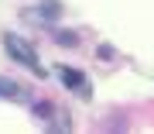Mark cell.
Listing matches in <instances>:
<instances>
[{"label": "cell", "mask_w": 154, "mask_h": 134, "mask_svg": "<svg viewBox=\"0 0 154 134\" xmlns=\"http://www.w3.org/2000/svg\"><path fill=\"white\" fill-rule=\"evenodd\" d=\"M31 113H34V117H38V120L51 124V117H55V107H51L48 100H34V103H31Z\"/></svg>", "instance_id": "cell-6"}, {"label": "cell", "mask_w": 154, "mask_h": 134, "mask_svg": "<svg viewBox=\"0 0 154 134\" xmlns=\"http://www.w3.org/2000/svg\"><path fill=\"white\" fill-rule=\"evenodd\" d=\"M96 55H99V59H113L116 52H113V45H99V48H96Z\"/></svg>", "instance_id": "cell-7"}, {"label": "cell", "mask_w": 154, "mask_h": 134, "mask_svg": "<svg viewBox=\"0 0 154 134\" xmlns=\"http://www.w3.org/2000/svg\"><path fill=\"white\" fill-rule=\"evenodd\" d=\"M4 48H7V55H11L14 62L28 65V69H31V72L38 76V79H45V76H48V69H45L41 62H38V52H34L31 45L21 38V34H11V31H7V34H4Z\"/></svg>", "instance_id": "cell-1"}, {"label": "cell", "mask_w": 154, "mask_h": 134, "mask_svg": "<svg viewBox=\"0 0 154 134\" xmlns=\"http://www.w3.org/2000/svg\"><path fill=\"white\" fill-rule=\"evenodd\" d=\"M51 38H55V45H58V48H79L82 34H79V31H69V28H62V31H55V34H51Z\"/></svg>", "instance_id": "cell-5"}, {"label": "cell", "mask_w": 154, "mask_h": 134, "mask_svg": "<svg viewBox=\"0 0 154 134\" xmlns=\"http://www.w3.org/2000/svg\"><path fill=\"white\" fill-rule=\"evenodd\" d=\"M58 79H62V86H65V89L79 93V100H93V83L86 79V72H79V69H69V65H62V69H58Z\"/></svg>", "instance_id": "cell-2"}, {"label": "cell", "mask_w": 154, "mask_h": 134, "mask_svg": "<svg viewBox=\"0 0 154 134\" xmlns=\"http://www.w3.org/2000/svg\"><path fill=\"white\" fill-rule=\"evenodd\" d=\"M0 100H31V93H28L21 83H14V79L0 76Z\"/></svg>", "instance_id": "cell-4"}, {"label": "cell", "mask_w": 154, "mask_h": 134, "mask_svg": "<svg viewBox=\"0 0 154 134\" xmlns=\"http://www.w3.org/2000/svg\"><path fill=\"white\" fill-rule=\"evenodd\" d=\"M58 17H62V4L58 0H41L38 11H34V21H41V24H55Z\"/></svg>", "instance_id": "cell-3"}]
</instances>
